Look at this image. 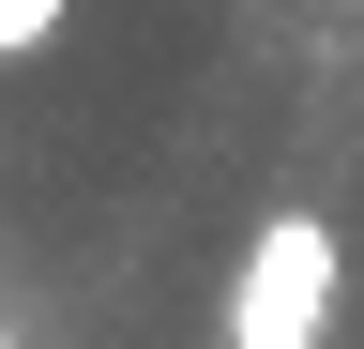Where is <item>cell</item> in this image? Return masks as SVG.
Returning <instances> with one entry per match:
<instances>
[{
    "instance_id": "cell-1",
    "label": "cell",
    "mask_w": 364,
    "mask_h": 349,
    "mask_svg": "<svg viewBox=\"0 0 364 349\" xmlns=\"http://www.w3.org/2000/svg\"><path fill=\"white\" fill-rule=\"evenodd\" d=\"M334 304H349V243H334V213H318V198L258 213L243 274H228V349H334Z\"/></svg>"
},
{
    "instance_id": "cell-2",
    "label": "cell",
    "mask_w": 364,
    "mask_h": 349,
    "mask_svg": "<svg viewBox=\"0 0 364 349\" xmlns=\"http://www.w3.org/2000/svg\"><path fill=\"white\" fill-rule=\"evenodd\" d=\"M61 16H76V0H0V61H31V46H46Z\"/></svg>"
},
{
    "instance_id": "cell-3",
    "label": "cell",
    "mask_w": 364,
    "mask_h": 349,
    "mask_svg": "<svg viewBox=\"0 0 364 349\" xmlns=\"http://www.w3.org/2000/svg\"><path fill=\"white\" fill-rule=\"evenodd\" d=\"M349 16H364V0H349Z\"/></svg>"
}]
</instances>
